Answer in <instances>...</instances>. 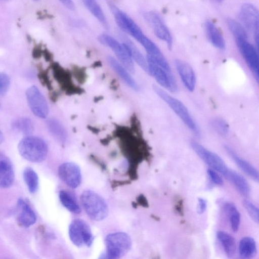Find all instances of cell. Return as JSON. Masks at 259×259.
<instances>
[{
    "instance_id": "cell-1",
    "label": "cell",
    "mask_w": 259,
    "mask_h": 259,
    "mask_svg": "<svg viewBox=\"0 0 259 259\" xmlns=\"http://www.w3.org/2000/svg\"><path fill=\"white\" fill-rule=\"evenodd\" d=\"M18 150L24 159L31 162L39 163L46 159L48 147L43 139L30 135L25 137L19 142Z\"/></svg>"
},
{
    "instance_id": "cell-2",
    "label": "cell",
    "mask_w": 259,
    "mask_h": 259,
    "mask_svg": "<svg viewBox=\"0 0 259 259\" xmlns=\"http://www.w3.org/2000/svg\"><path fill=\"white\" fill-rule=\"evenodd\" d=\"M80 201L84 211L91 219L100 221L108 216L109 210L106 202L96 192L91 190L83 191Z\"/></svg>"
},
{
    "instance_id": "cell-3",
    "label": "cell",
    "mask_w": 259,
    "mask_h": 259,
    "mask_svg": "<svg viewBox=\"0 0 259 259\" xmlns=\"http://www.w3.org/2000/svg\"><path fill=\"white\" fill-rule=\"evenodd\" d=\"M153 89L156 94L170 107L185 124L194 134L199 136V128L183 103L156 85H153Z\"/></svg>"
},
{
    "instance_id": "cell-4",
    "label": "cell",
    "mask_w": 259,
    "mask_h": 259,
    "mask_svg": "<svg viewBox=\"0 0 259 259\" xmlns=\"http://www.w3.org/2000/svg\"><path fill=\"white\" fill-rule=\"evenodd\" d=\"M108 6L116 24L123 32L128 34L141 45L148 37L138 25L112 2H108Z\"/></svg>"
},
{
    "instance_id": "cell-5",
    "label": "cell",
    "mask_w": 259,
    "mask_h": 259,
    "mask_svg": "<svg viewBox=\"0 0 259 259\" xmlns=\"http://www.w3.org/2000/svg\"><path fill=\"white\" fill-rule=\"evenodd\" d=\"M107 252L118 258L125 255L130 249L132 241L128 234L122 232L112 233L105 238Z\"/></svg>"
},
{
    "instance_id": "cell-6",
    "label": "cell",
    "mask_w": 259,
    "mask_h": 259,
    "mask_svg": "<svg viewBox=\"0 0 259 259\" xmlns=\"http://www.w3.org/2000/svg\"><path fill=\"white\" fill-rule=\"evenodd\" d=\"M69 236L71 242L76 246H90L94 236L89 225L80 219L73 220L69 227Z\"/></svg>"
},
{
    "instance_id": "cell-7",
    "label": "cell",
    "mask_w": 259,
    "mask_h": 259,
    "mask_svg": "<svg viewBox=\"0 0 259 259\" xmlns=\"http://www.w3.org/2000/svg\"><path fill=\"white\" fill-rule=\"evenodd\" d=\"M103 45L110 48L119 62L130 72L135 71L134 61L122 43L107 34H102L98 37Z\"/></svg>"
},
{
    "instance_id": "cell-8",
    "label": "cell",
    "mask_w": 259,
    "mask_h": 259,
    "mask_svg": "<svg viewBox=\"0 0 259 259\" xmlns=\"http://www.w3.org/2000/svg\"><path fill=\"white\" fill-rule=\"evenodd\" d=\"M191 146L195 152L210 168L225 176L229 169L221 157L196 141H192Z\"/></svg>"
},
{
    "instance_id": "cell-9",
    "label": "cell",
    "mask_w": 259,
    "mask_h": 259,
    "mask_svg": "<svg viewBox=\"0 0 259 259\" xmlns=\"http://www.w3.org/2000/svg\"><path fill=\"white\" fill-rule=\"evenodd\" d=\"M26 95L33 113L39 118H46L49 112L48 104L38 88L35 85L30 87L26 91Z\"/></svg>"
},
{
    "instance_id": "cell-10",
    "label": "cell",
    "mask_w": 259,
    "mask_h": 259,
    "mask_svg": "<svg viewBox=\"0 0 259 259\" xmlns=\"http://www.w3.org/2000/svg\"><path fill=\"white\" fill-rule=\"evenodd\" d=\"M143 17L151 26L155 35L166 43L169 49L172 46L170 32L158 13L154 11L144 12Z\"/></svg>"
},
{
    "instance_id": "cell-11",
    "label": "cell",
    "mask_w": 259,
    "mask_h": 259,
    "mask_svg": "<svg viewBox=\"0 0 259 259\" xmlns=\"http://www.w3.org/2000/svg\"><path fill=\"white\" fill-rule=\"evenodd\" d=\"M240 17L245 28L253 34L257 49L258 40V12L257 9L251 4H245L241 7Z\"/></svg>"
},
{
    "instance_id": "cell-12",
    "label": "cell",
    "mask_w": 259,
    "mask_h": 259,
    "mask_svg": "<svg viewBox=\"0 0 259 259\" xmlns=\"http://www.w3.org/2000/svg\"><path fill=\"white\" fill-rule=\"evenodd\" d=\"M235 41L243 58L258 81L259 63L257 49L248 41V38H240Z\"/></svg>"
},
{
    "instance_id": "cell-13",
    "label": "cell",
    "mask_w": 259,
    "mask_h": 259,
    "mask_svg": "<svg viewBox=\"0 0 259 259\" xmlns=\"http://www.w3.org/2000/svg\"><path fill=\"white\" fill-rule=\"evenodd\" d=\"M148 73L164 88L171 92H176L178 87L172 72H168L160 66L147 62Z\"/></svg>"
},
{
    "instance_id": "cell-14",
    "label": "cell",
    "mask_w": 259,
    "mask_h": 259,
    "mask_svg": "<svg viewBox=\"0 0 259 259\" xmlns=\"http://www.w3.org/2000/svg\"><path fill=\"white\" fill-rule=\"evenodd\" d=\"M58 175L61 180L69 187H78L81 181V171L75 163L67 162L62 163L58 168Z\"/></svg>"
},
{
    "instance_id": "cell-15",
    "label": "cell",
    "mask_w": 259,
    "mask_h": 259,
    "mask_svg": "<svg viewBox=\"0 0 259 259\" xmlns=\"http://www.w3.org/2000/svg\"><path fill=\"white\" fill-rule=\"evenodd\" d=\"M175 64L184 86L190 92H193L196 85V77L193 68L188 63L179 59L175 60Z\"/></svg>"
},
{
    "instance_id": "cell-16",
    "label": "cell",
    "mask_w": 259,
    "mask_h": 259,
    "mask_svg": "<svg viewBox=\"0 0 259 259\" xmlns=\"http://www.w3.org/2000/svg\"><path fill=\"white\" fill-rule=\"evenodd\" d=\"M14 178V170L11 160L0 152V188L5 189L11 187Z\"/></svg>"
},
{
    "instance_id": "cell-17",
    "label": "cell",
    "mask_w": 259,
    "mask_h": 259,
    "mask_svg": "<svg viewBox=\"0 0 259 259\" xmlns=\"http://www.w3.org/2000/svg\"><path fill=\"white\" fill-rule=\"evenodd\" d=\"M122 44L127 50L133 61H135L145 71L148 72L147 62L134 43L124 33L118 32Z\"/></svg>"
},
{
    "instance_id": "cell-18",
    "label": "cell",
    "mask_w": 259,
    "mask_h": 259,
    "mask_svg": "<svg viewBox=\"0 0 259 259\" xmlns=\"http://www.w3.org/2000/svg\"><path fill=\"white\" fill-rule=\"evenodd\" d=\"M225 149L228 154L231 157L236 165L249 177L258 182L259 175L258 170L249 162L240 157L236 152L227 145Z\"/></svg>"
},
{
    "instance_id": "cell-19",
    "label": "cell",
    "mask_w": 259,
    "mask_h": 259,
    "mask_svg": "<svg viewBox=\"0 0 259 259\" xmlns=\"http://www.w3.org/2000/svg\"><path fill=\"white\" fill-rule=\"evenodd\" d=\"M17 205L18 210L17 221L19 225L24 227H28L34 224L36 217L29 204L23 199L19 198Z\"/></svg>"
},
{
    "instance_id": "cell-20",
    "label": "cell",
    "mask_w": 259,
    "mask_h": 259,
    "mask_svg": "<svg viewBox=\"0 0 259 259\" xmlns=\"http://www.w3.org/2000/svg\"><path fill=\"white\" fill-rule=\"evenodd\" d=\"M107 61L113 70L127 86L135 91L139 90L138 85L128 71L119 62L111 56H107Z\"/></svg>"
},
{
    "instance_id": "cell-21",
    "label": "cell",
    "mask_w": 259,
    "mask_h": 259,
    "mask_svg": "<svg viewBox=\"0 0 259 259\" xmlns=\"http://www.w3.org/2000/svg\"><path fill=\"white\" fill-rule=\"evenodd\" d=\"M205 29L207 36L212 45L219 49H225L226 42L224 37L212 21L207 20L205 22Z\"/></svg>"
},
{
    "instance_id": "cell-22",
    "label": "cell",
    "mask_w": 259,
    "mask_h": 259,
    "mask_svg": "<svg viewBox=\"0 0 259 259\" xmlns=\"http://www.w3.org/2000/svg\"><path fill=\"white\" fill-rule=\"evenodd\" d=\"M225 177L235 187L242 195L248 196L250 193V187L246 179L236 171L228 169Z\"/></svg>"
},
{
    "instance_id": "cell-23",
    "label": "cell",
    "mask_w": 259,
    "mask_h": 259,
    "mask_svg": "<svg viewBox=\"0 0 259 259\" xmlns=\"http://www.w3.org/2000/svg\"><path fill=\"white\" fill-rule=\"evenodd\" d=\"M256 252L254 240L250 237L241 239L239 244V254L241 259H252Z\"/></svg>"
},
{
    "instance_id": "cell-24",
    "label": "cell",
    "mask_w": 259,
    "mask_h": 259,
    "mask_svg": "<svg viewBox=\"0 0 259 259\" xmlns=\"http://www.w3.org/2000/svg\"><path fill=\"white\" fill-rule=\"evenodd\" d=\"M217 236L226 255L228 257H232L236 251L234 238L230 234L223 231H218Z\"/></svg>"
},
{
    "instance_id": "cell-25",
    "label": "cell",
    "mask_w": 259,
    "mask_h": 259,
    "mask_svg": "<svg viewBox=\"0 0 259 259\" xmlns=\"http://www.w3.org/2000/svg\"><path fill=\"white\" fill-rule=\"evenodd\" d=\"M59 197L62 204L69 211L78 214L81 211L80 208L74 196L68 191L61 190Z\"/></svg>"
},
{
    "instance_id": "cell-26",
    "label": "cell",
    "mask_w": 259,
    "mask_h": 259,
    "mask_svg": "<svg viewBox=\"0 0 259 259\" xmlns=\"http://www.w3.org/2000/svg\"><path fill=\"white\" fill-rule=\"evenodd\" d=\"M85 7L96 17V18L105 28H108V23L106 18L98 3L93 0L82 1Z\"/></svg>"
},
{
    "instance_id": "cell-27",
    "label": "cell",
    "mask_w": 259,
    "mask_h": 259,
    "mask_svg": "<svg viewBox=\"0 0 259 259\" xmlns=\"http://www.w3.org/2000/svg\"><path fill=\"white\" fill-rule=\"evenodd\" d=\"M225 210L228 217L230 226L234 232H237L240 223V214L235 205L227 202L224 205Z\"/></svg>"
},
{
    "instance_id": "cell-28",
    "label": "cell",
    "mask_w": 259,
    "mask_h": 259,
    "mask_svg": "<svg viewBox=\"0 0 259 259\" xmlns=\"http://www.w3.org/2000/svg\"><path fill=\"white\" fill-rule=\"evenodd\" d=\"M24 181L28 190L31 193H34L38 188L39 180L36 172L30 167H26L23 174Z\"/></svg>"
},
{
    "instance_id": "cell-29",
    "label": "cell",
    "mask_w": 259,
    "mask_h": 259,
    "mask_svg": "<svg viewBox=\"0 0 259 259\" xmlns=\"http://www.w3.org/2000/svg\"><path fill=\"white\" fill-rule=\"evenodd\" d=\"M12 127L15 131L27 136H30L34 129L31 120L25 117H19L15 119L12 122Z\"/></svg>"
},
{
    "instance_id": "cell-30",
    "label": "cell",
    "mask_w": 259,
    "mask_h": 259,
    "mask_svg": "<svg viewBox=\"0 0 259 259\" xmlns=\"http://www.w3.org/2000/svg\"><path fill=\"white\" fill-rule=\"evenodd\" d=\"M227 24L235 40L239 38H248L245 28L238 22L232 19H229L227 20Z\"/></svg>"
},
{
    "instance_id": "cell-31",
    "label": "cell",
    "mask_w": 259,
    "mask_h": 259,
    "mask_svg": "<svg viewBox=\"0 0 259 259\" xmlns=\"http://www.w3.org/2000/svg\"><path fill=\"white\" fill-rule=\"evenodd\" d=\"M211 125L213 129L221 136H226L229 132V125L223 119L214 118L211 120Z\"/></svg>"
},
{
    "instance_id": "cell-32",
    "label": "cell",
    "mask_w": 259,
    "mask_h": 259,
    "mask_svg": "<svg viewBox=\"0 0 259 259\" xmlns=\"http://www.w3.org/2000/svg\"><path fill=\"white\" fill-rule=\"evenodd\" d=\"M50 132L56 138L62 140L64 137V130L61 125L55 119H50L47 122Z\"/></svg>"
},
{
    "instance_id": "cell-33",
    "label": "cell",
    "mask_w": 259,
    "mask_h": 259,
    "mask_svg": "<svg viewBox=\"0 0 259 259\" xmlns=\"http://www.w3.org/2000/svg\"><path fill=\"white\" fill-rule=\"evenodd\" d=\"M243 205L251 219L255 223L259 222V211L258 208L247 199L243 201Z\"/></svg>"
},
{
    "instance_id": "cell-34",
    "label": "cell",
    "mask_w": 259,
    "mask_h": 259,
    "mask_svg": "<svg viewBox=\"0 0 259 259\" xmlns=\"http://www.w3.org/2000/svg\"><path fill=\"white\" fill-rule=\"evenodd\" d=\"M10 84L9 76L5 73L0 72V95H4L7 93Z\"/></svg>"
},
{
    "instance_id": "cell-35",
    "label": "cell",
    "mask_w": 259,
    "mask_h": 259,
    "mask_svg": "<svg viewBox=\"0 0 259 259\" xmlns=\"http://www.w3.org/2000/svg\"><path fill=\"white\" fill-rule=\"evenodd\" d=\"M207 174L210 181L215 185L221 186L223 184L222 178L214 170L208 168L207 170Z\"/></svg>"
},
{
    "instance_id": "cell-36",
    "label": "cell",
    "mask_w": 259,
    "mask_h": 259,
    "mask_svg": "<svg viewBox=\"0 0 259 259\" xmlns=\"http://www.w3.org/2000/svg\"><path fill=\"white\" fill-rule=\"evenodd\" d=\"M207 203L206 200L202 198H199L198 200L197 212L199 214H202L205 211Z\"/></svg>"
},
{
    "instance_id": "cell-37",
    "label": "cell",
    "mask_w": 259,
    "mask_h": 259,
    "mask_svg": "<svg viewBox=\"0 0 259 259\" xmlns=\"http://www.w3.org/2000/svg\"><path fill=\"white\" fill-rule=\"evenodd\" d=\"M60 2L63 6L70 10H74L75 9V5L72 1L64 0L61 1Z\"/></svg>"
},
{
    "instance_id": "cell-38",
    "label": "cell",
    "mask_w": 259,
    "mask_h": 259,
    "mask_svg": "<svg viewBox=\"0 0 259 259\" xmlns=\"http://www.w3.org/2000/svg\"><path fill=\"white\" fill-rule=\"evenodd\" d=\"M98 259H117L109 254L107 252L103 253Z\"/></svg>"
},
{
    "instance_id": "cell-39",
    "label": "cell",
    "mask_w": 259,
    "mask_h": 259,
    "mask_svg": "<svg viewBox=\"0 0 259 259\" xmlns=\"http://www.w3.org/2000/svg\"><path fill=\"white\" fill-rule=\"evenodd\" d=\"M4 140V135L0 130V145L3 142Z\"/></svg>"
},
{
    "instance_id": "cell-40",
    "label": "cell",
    "mask_w": 259,
    "mask_h": 259,
    "mask_svg": "<svg viewBox=\"0 0 259 259\" xmlns=\"http://www.w3.org/2000/svg\"><path fill=\"white\" fill-rule=\"evenodd\" d=\"M4 259H8V258H4Z\"/></svg>"
}]
</instances>
